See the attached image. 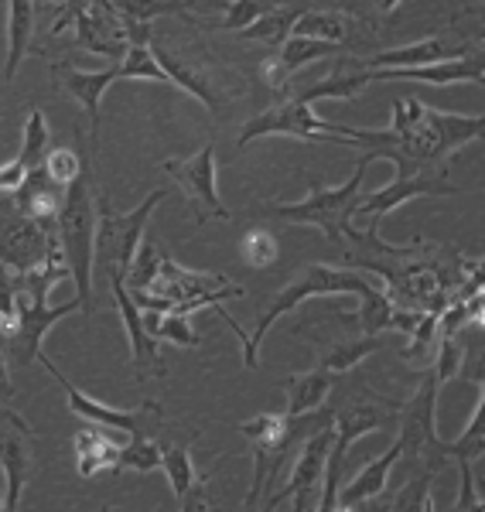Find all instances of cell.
Here are the masks:
<instances>
[{"mask_svg": "<svg viewBox=\"0 0 485 512\" xmlns=\"http://www.w3.org/2000/svg\"><path fill=\"white\" fill-rule=\"evenodd\" d=\"M485 117H462V113H445L424 106L421 99H393L390 127L383 130H359L335 123L332 144L363 147V164H373L376 158L393 161L397 171L414 168H438L448 171V161L458 151L482 137Z\"/></svg>", "mask_w": 485, "mask_h": 512, "instance_id": "cell-1", "label": "cell"}, {"mask_svg": "<svg viewBox=\"0 0 485 512\" xmlns=\"http://www.w3.org/2000/svg\"><path fill=\"white\" fill-rule=\"evenodd\" d=\"M332 424V410L318 407L308 414L287 417V414H257L250 420H243L236 431L246 437L253 454V478H250V495L243 499V509L260 506L263 495H270L277 489V478L281 468L291 465L294 451L301 448V441L308 434H315L318 427Z\"/></svg>", "mask_w": 485, "mask_h": 512, "instance_id": "cell-2", "label": "cell"}, {"mask_svg": "<svg viewBox=\"0 0 485 512\" xmlns=\"http://www.w3.org/2000/svg\"><path fill=\"white\" fill-rule=\"evenodd\" d=\"M380 287L373 284L369 277H363L359 270L352 267H332V263H311V267H304L294 274V280H287V284L277 291L274 297L267 301V308L260 311L257 318V328H253V335L243 338V366L246 369H257L260 366V342L267 338V332L274 328L277 318L291 315L294 308H298L301 301H308V297H322V294H352V297H369L376 294Z\"/></svg>", "mask_w": 485, "mask_h": 512, "instance_id": "cell-3", "label": "cell"}, {"mask_svg": "<svg viewBox=\"0 0 485 512\" xmlns=\"http://www.w3.org/2000/svg\"><path fill=\"white\" fill-rule=\"evenodd\" d=\"M141 311H171V315H195L202 308H212L229 297H240L243 287L233 284L226 274L212 270H188L171 256H161L158 277L151 280L147 291H127Z\"/></svg>", "mask_w": 485, "mask_h": 512, "instance_id": "cell-4", "label": "cell"}, {"mask_svg": "<svg viewBox=\"0 0 485 512\" xmlns=\"http://www.w3.org/2000/svg\"><path fill=\"white\" fill-rule=\"evenodd\" d=\"M93 239H96V192L89 168L79 171L76 181L65 185L59 209V243L69 263V277L76 280V301L82 315L93 311Z\"/></svg>", "mask_w": 485, "mask_h": 512, "instance_id": "cell-5", "label": "cell"}, {"mask_svg": "<svg viewBox=\"0 0 485 512\" xmlns=\"http://www.w3.org/2000/svg\"><path fill=\"white\" fill-rule=\"evenodd\" d=\"M366 171L369 164L359 161L356 171L335 188L315 185L301 202H270V209L277 212V219L291 222V226H315L328 243L342 246V229L352 222L359 198L366 192Z\"/></svg>", "mask_w": 485, "mask_h": 512, "instance_id": "cell-6", "label": "cell"}, {"mask_svg": "<svg viewBox=\"0 0 485 512\" xmlns=\"http://www.w3.org/2000/svg\"><path fill=\"white\" fill-rule=\"evenodd\" d=\"M164 188H154L137 209L117 216L113 205L103 195H96V239H93V267H100L106 280L110 277H127V267L134 260L141 236L147 229V219L154 216V209L164 202Z\"/></svg>", "mask_w": 485, "mask_h": 512, "instance_id": "cell-7", "label": "cell"}, {"mask_svg": "<svg viewBox=\"0 0 485 512\" xmlns=\"http://www.w3.org/2000/svg\"><path fill=\"white\" fill-rule=\"evenodd\" d=\"M421 383H417L414 396L407 403L397 407V420H400V461H414V465H424L427 472L438 475L445 468V454H441V437H438V396L445 390V383L438 379L434 369H424Z\"/></svg>", "mask_w": 485, "mask_h": 512, "instance_id": "cell-8", "label": "cell"}, {"mask_svg": "<svg viewBox=\"0 0 485 512\" xmlns=\"http://www.w3.org/2000/svg\"><path fill=\"white\" fill-rule=\"evenodd\" d=\"M38 359H41V366H45L48 373L55 376V383L62 386L65 400H69V410L76 417L86 420V424H103V427H113V431H123V434H151V437L161 434L164 414H161V407L154 400L141 403V407H130V410L110 407V403H103V400H96V396L82 393L69 376L59 373V366H55L52 359H45L41 352H38Z\"/></svg>", "mask_w": 485, "mask_h": 512, "instance_id": "cell-9", "label": "cell"}, {"mask_svg": "<svg viewBox=\"0 0 485 512\" xmlns=\"http://www.w3.org/2000/svg\"><path fill=\"white\" fill-rule=\"evenodd\" d=\"M14 301H18V321H14L11 332L0 338V349L11 355L18 366H31V362L38 359L48 328L59 325L62 318L82 311L79 301H65V304H59V308H52V304H48V297L24 294V291H18V287H14Z\"/></svg>", "mask_w": 485, "mask_h": 512, "instance_id": "cell-10", "label": "cell"}, {"mask_svg": "<svg viewBox=\"0 0 485 512\" xmlns=\"http://www.w3.org/2000/svg\"><path fill=\"white\" fill-rule=\"evenodd\" d=\"M335 123L322 120L311 103H304L301 96L284 93L281 103L260 110L253 120L243 123L240 130V147H246L257 137H294V140H332Z\"/></svg>", "mask_w": 485, "mask_h": 512, "instance_id": "cell-11", "label": "cell"}, {"mask_svg": "<svg viewBox=\"0 0 485 512\" xmlns=\"http://www.w3.org/2000/svg\"><path fill=\"white\" fill-rule=\"evenodd\" d=\"M161 171L175 181L188 202L199 209V222H209V219L229 222V209L216 188V144H212V140H205L199 151L188 154V158L164 161Z\"/></svg>", "mask_w": 485, "mask_h": 512, "instance_id": "cell-12", "label": "cell"}, {"mask_svg": "<svg viewBox=\"0 0 485 512\" xmlns=\"http://www.w3.org/2000/svg\"><path fill=\"white\" fill-rule=\"evenodd\" d=\"M424 195H458V188L448 181V171H438V168L397 171V178H393L390 185L363 192L352 219L383 222L390 212H397L400 205L410 202V198H424Z\"/></svg>", "mask_w": 485, "mask_h": 512, "instance_id": "cell-13", "label": "cell"}, {"mask_svg": "<svg viewBox=\"0 0 485 512\" xmlns=\"http://www.w3.org/2000/svg\"><path fill=\"white\" fill-rule=\"evenodd\" d=\"M35 431L21 414L0 410V475H4V512L21 506V495L28 489L35 472V454H31Z\"/></svg>", "mask_w": 485, "mask_h": 512, "instance_id": "cell-14", "label": "cell"}, {"mask_svg": "<svg viewBox=\"0 0 485 512\" xmlns=\"http://www.w3.org/2000/svg\"><path fill=\"white\" fill-rule=\"evenodd\" d=\"M332 424L318 427L315 434H308L301 441V448L294 451L291 458V478L284 482L281 492H270L263 499V509H277L284 506L287 499H294V509H304V495L308 492H318L322 489V472H325V458H328V448H332Z\"/></svg>", "mask_w": 485, "mask_h": 512, "instance_id": "cell-15", "label": "cell"}, {"mask_svg": "<svg viewBox=\"0 0 485 512\" xmlns=\"http://www.w3.org/2000/svg\"><path fill=\"white\" fill-rule=\"evenodd\" d=\"M110 291H113V301H117V308H120L123 328H127L130 359H134L137 379H151V376L164 379L168 376V362H164V355H161V342L144 328L141 308H137L134 297L127 294V287H123L120 277H110Z\"/></svg>", "mask_w": 485, "mask_h": 512, "instance_id": "cell-16", "label": "cell"}, {"mask_svg": "<svg viewBox=\"0 0 485 512\" xmlns=\"http://www.w3.org/2000/svg\"><path fill=\"white\" fill-rule=\"evenodd\" d=\"M76 28V41L86 52L103 55V59H117L127 52V28H123L120 14L113 11L106 0H93L86 11H79V18L72 21Z\"/></svg>", "mask_w": 485, "mask_h": 512, "instance_id": "cell-17", "label": "cell"}, {"mask_svg": "<svg viewBox=\"0 0 485 512\" xmlns=\"http://www.w3.org/2000/svg\"><path fill=\"white\" fill-rule=\"evenodd\" d=\"M369 82H390V79H414L427 82V86H458V82H475L479 86L485 76L482 55H455V59L410 65V69H366Z\"/></svg>", "mask_w": 485, "mask_h": 512, "instance_id": "cell-18", "label": "cell"}, {"mask_svg": "<svg viewBox=\"0 0 485 512\" xmlns=\"http://www.w3.org/2000/svg\"><path fill=\"white\" fill-rule=\"evenodd\" d=\"M65 188L55 185L52 178L45 175V168L28 171L24 181L11 192V202L21 216H28L31 222H38L45 233H59V209H62Z\"/></svg>", "mask_w": 485, "mask_h": 512, "instance_id": "cell-19", "label": "cell"}, {"mask_svg": "<svg viewBox=\"0 0 485 512\" xmlns=\"http://www.w3.org/2000/svg\"><path fill=\"white\" fill-rule=\"evenodd\" d=\"M339 52H342V45H332V41L291 35L281 45V52L270 55V59L260 65V76L270 89H274V93H287L294 72L304 69V65H311V62H318V59H328V55H339Z\"/></svg>", "mask_w": 485, "mask_h": 512, "instance_id": "cell-20", "label": "cell"}, {"mask_svg": "<svg viewBox=\"0 0 485 512\" xmlns=\"http://www.w3.org/2000/svg\"><path fill=\"white\" fill-rule=\"evenodd\" d=\"M52 79H55V86H62L69 96H76L79 99V106L86 110V117H89V137H100V99L106 89L113 86L120 76H117V62L110 65V69H103V72H82L76 69V65H69V62H59V65H52Z\"/></svg>", "mask_w": 485, "mask_h": 512, "instance_id": "cell-21", "label": "cell"}, {"mask_svg": "<svg viewBox=\"0 0 485 512\" xmlns=\"http://www.w3.org/2000/svg\"><path fill=\"white\" fill-rule=\"evenodd\" d=\"M130 434L123 431H113V427H103V424H86L82 431L76 434L72 448H76V472L82 478H96L106 468H117V454H120V444L127 441Z\"/></svg>", "mask_w": 485, "mask_h": 512, "instance_id": "cell-22", "label": "cell"}, {"mask_svg": "<svg viewBox=\"0 0 485 512\" xmlns=\"http://www.w3.org/2000/svg\"><path fill=\"white\" fill-rule=\"evenodd\" d=\"M48 144H52V134H48V120L41 110L28 113V123H24V140H21V151L14 154L11 161L0 168V192L11 195L14 188L21 185L28 171H35L41 158L48 154Z\"/></svg>", "mask_w": 485, "mask_h": 512, "instance_id": "cell-23", "label": "cell"}, {"mask_svg": "<svg viewBox=\"0 0 485 512\" xmlns=\"http://www.w3.org/2000/svg\"><path fill=\"white\" fill-rule=\"evenodd\" d=\"M151 45V55L154 62L164 69V76L168 82H175L178 89H185L188 96H195L199 103L205 106L209 113H219V106H223V99L216 93V82L209 79V72H202L199 65H188L182 55H175L168 45H158V41H147Z\"/></svg>", "mask_w": 485, "mask_h": 512, "instance_id": "cell-24", "label": "cell"}, {"mask_svg": "<svg viewBox=\"0 0 485 512\" xmlns=\"http://www.w3.org/2000/svg\"><path fill=\"white\" fill-rule=\"evenodd\" d=\"M400 454H404V448H400V441H393L390 451H383V454H376L373 461H366L363 472L335 495V509H342V512L363 509L369 499H376L380 492H386V478H390L393 465L400 461Z\"/></svg>", "mask_w": 485, "mask_h": 512, "instance_id": "cell-25", "label": "cell"}, {"mask_svg": "<svg viewBox=\"0 0 485 512\" xmlns=\"http://www.w3.org/2000/svg\"><path fill=\"white\" fill-rule=\"evenodd\" d=\"M31 35H35V0H7V59H4V82H14L21 62L31 52Z\"/></svg>", "mask_w": 485, "mask_h": 512, "instance_id": "cell-26", "label": "cell"}, {"mask_svg": "<svg viewBox=\"0 0 485 512\" xmlns=\"http://www.w3.org/2000/svg\"><path fill=\"white\" fill-rule=\"evenodd\" d=\"M332 383H335V373L328 369H308V373H294L284 379V393H287V417H298V414H308V410H318L325 407V400L332 396Z\"/></svg>", "mask_w": 485, "mask_h": 512, "instance_id": "cell-27", "label": "cell"}, {"mask_svg": "<svg viewBox=\"0 0 485 512\" xmlns=\"http://www.w3.org/2000/svg\"><path fill=\"white\" fill-rule=\"evenodd\" d=\"M468 48H451L448 38H424L404 48H390L380 52L373 59H366V69H410V65H427V62H441V59H455L465 55Z\"/></svg>", "mask_w": 485, "mask_h": 512, "instance_id": "cell-28", "label": "cell"}, {"mask_svg": "<svg viewBox=\"0 0 485 512\" xmlns=\"http://www.w3.org/2000/svg\"><path fill=\"white\" fill-rule=\"evenodd\" d=\"M380 345H383L380 335H363V332L332 338V342H318V366L328 369V373H349L366 355L380 352Z\"/></svg>", "mask_w": 485, "mask_h": 512, "instance_id": "cell-29", "label": "cell"}, {"mask_svg": "<svg viewBox=\"0 0 485 512\" xmlns=\"http://www.w3.org/2000/svg\"><path fill=\"white\" fill-rule=\"evenodd\" d=\"M161 472L168 475L171 492H175V499H178V509H182L185 499H188V492H192V485L202 482L199 472H195L192 448L182 444V441H178V444L161 441Z\"/></svg>", "mask_w": 485, "mask_h": 512, "instance_id": "cell-30", "label": "cell"}, {"mask_svg": "<svg viewBox=\"0 0 485 512\" xmlns=\"http://www.w3.org/2000/svg\"><path fill=\"white\" fill-rule=\"evenodd\" d=\"M161 468V434L151 437V434H130L127 441L120 444V454H117V468L113 472H154Z\"/></svg>", "mask_w": 485, "mask_h": 512, "instance_id": "cell-31", "label": "cell"}, {"mask_svg": "<svg viewBox=\"0 0 485 512\" xmlns=\"http://www.w3.org/2000/svg\"><path fill=\"white\" fill-rule=\"evenodd\" d=\"M291 35L342 45V41L349 38V18H342V14H335V11H301Z\"/></svg>", "mask_w": 485, "mask_h": 512, "instance_id": "cell-32", "label": "cell"}, {"mask_svg": "<svg viewBox=\"0 0 485 512\" xmlns=\"http://www.w3.org/2000/svg\"><path fill=\"white\" fill-rule=\"evenodd\" d=\"M144 328L151 332L158 342H171V345H182V349H195L202 342L195 335V328L188 325L185 315H171V311H141Z\"/></svg>", "mask_w": 485, "mask_h": 512, "instance_id": "cell-33", "label": "cell"}, {"mask_svg": "<svg viewBox=\"0 0 485 512\" xmlns=\"http://www.w3.org/2000/svg\"><path fill=\"white\" fill-rule=\"evenodd\" d=\"M298 7H274V11H263L250 28H243L246 38L253 41H267V45H284L291 38V28L298 21Z\"/></svg>", "mask_w": 485, "mask_h": 512, "instance_id": "cell-34", "label": "cell"}, {"mask_svg": "<svg viewBox=\"0 0 485 512\" xmlns=\"http://www.w3.org/2000/svg\"><path fill=\"white\" fill-rule=\"evenodd\" d=\"M117 76L120 79H147V82H168L164 69L154 62L151 45L147 41H127V52L117 62Z\"/></svg>", "mask_w": 485, "mask_h": 512, "instance_id": "cell-35", "label": "cell"}, {"mask_svg": "<svg viewBox=\"0 0 485 512\" xmlns=\"http://www.w3.org/2000/svg\"><path fill=\"white\" fill-rule=\"evenodd\" d=\"M431 482H434V472L421 468L410 482H404L397 492L390 495V506L386 509H393V512H431L434 509Z\"/></svg>", "mask_w": 485, "mask_h": 512, "instance_id": "cell-36", "label": "cell"}, {"mask_svg": "<svg viewBox=\"0 0 485 512\" xmlns=\"http://www.w3.org/2000/svg\"><path fill=\"white\" fill-rule=\"evenodd\" d=\"M106 4L120 14L123 24H147L151 18H161V14L185 11L182 0H106Z\"/></svg>", "mask_w": 485, "mask_h": 512, "instance_id": "cell-37", "label": "cell"}, {"mask_svg": "<svg viewBox=\"0 0 485 512\" xmlns=\"http://www.w3.org/2000/svg\"><path fill=\"white\" fill-rule=\"evenodd\" d=\"M438 342H441V332H438V315H427L417 321V328L410 332V345L400 355H404V362L410 366H421V362L434 359V352H438Z\"/></svg>", "mask_w": 485, "mask_h": 512, "instance_id": "cell-38", "label": "cell"}, {"mask_svg": "<svg viewBox=\"0 0 485 512\" xmlns=\"http://www.w3.org/2000/svg\"><path fill=\"white\" fill-rule=\"evenodd\" d=\"M240 256L246 267L253 270H267L277 263V256H281V246H277L274 233H267V229H250V233L243 236L240 243Z\"/></svg>", "mask_w": 485, "mask_h": 512, "instance_id": "cell-39", "label": "cell"}, {"mask_svg": "<svg viewBox=\"0 0 485 512\" xmlns=\"http://www.w3.org/2000/svg\"><path fill=\"white\" fill-rule=\"evenodd\" d=\"M41 168H45V175L55 181V185H69V181H76L79 178V171L86 168V164H82V158L76 151H72V147H48V154L45 158H41Z\"/></svg>", "mask_w": 485, "mask_h": 512, "instance_id": "cell-40", "label": "cell"}, {"mask_svg": "<svg viewBox=\"0 0 485 512\" xmlns=\"http://www.w3.org/2000/svg\"><path fill=\"white\" fill-rule=\"evenodd\" d=\"M267 11V0H229L226 4V14H223V31H243L250 28L260 14Z\"/></svg>", "mask_w": 485, "mask_h": 512, "instance_id": "cell-41", "label": "cell"}, {"mask_svg": "<svg viewBox=\"0 0 485 512\" xmlns=\"http://www.w3.org/2000/svg\"><path fill=\"white\" fill-rule=\"evenodd\" d=\"M458 465V475H462V489H458V499H455V509L465 512V509H482L485 499L479 495V485H475V461H455Z\"/></svg>", "mask_w": 485, "mask_h": 512, "instance_id": "cell-42", "label": "cell"}, {"mask_svg": "<svg viewBox=\"0 0 485 512\" xmlns=\"http://www.w3.org/2000/svg\"><path fill=\"white\" fill-rule=\"evenodd\" d=\"M89 4H93V0H65V4L59 7V14H55V21H52V35H62V31H69L72 21L79 18V11H86Z\"/></svg>", "mask_w": 485, "mask_h": 512, "instance_id": "cell-43", "label": "cell"}, {"mask_svg": "<svg viewBox=\"0 0 485 512\" xmlns=\"http://www.w3.org/2000/svg\"><path fill=\"white\" fill-rule=\"evenodd\" d=\"M11 393H14V386H11V369H7V355H4V349H0V403L11 400Z\"/></svg>", "mask_w": 485, "mask_h": 512, "instance_id": "cell-44", "label": "cell"}, {"mask_svg": "<svg viewBox=\"0 0 485 512\" xmlns=\"http://www.w3.org/2000/svg\"><path fill=\"white\" fill-rule=\"evenodd\" d=\"M373 4H376V11L390 14V11H397V4H400V0H373Z\"/></svg>", "mask_w": 485, "mask_h": 512, "instance_id": "cell-45", "label": "cell"}, {"mask_svg": "<svg viewBox=\"0 0 485 512\" xmlns=\"http://www.w3.org/2000/svg\"><path fill=\"white\" fill-rule=\"evenodd\" d=\"M0 509H4V475H0Z\"/></svg>", "mask_w": 485, "mask_h": 512, "instance_id": "cell-46", "label": "cell"}, {"mask_svg": "<svg viewBox=\"0 0 485 512\" xmlns=\"http://www.w3.org/2000/svg\"><path fill=\"white\" fill-rule=\"evenodd\" d=\"M52 4H59V7H62V4H65V0H52Z\"/></svg>", "mask_w": 485, "mask_h": 512, "instance_id": "cell-47", "label": "cell"}]
</instances>
